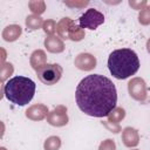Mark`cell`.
<instances>
[{
    "label": "cell",
    "mask_w": 150,
    "mask_h": 150,
    "mask_svg": "<svg viewBox=\"0 0 150 150\" xmlns=\"http://www.w3.org/2000/svg\"><path fill=\"white\" fill-rule=\"evenodd\" d=\"M108 68L115 79L125 80L137 73L139 60L137 54L130 48L116 49L108 57Z\"/></svg>",
    "instance_id": "cell-2"
},
{
    "label": "cell",
    "mask_w": 150,
    "mask_h": 150,
    "mask_svg": "<svg viewBox=\"0 0 150 150\" xmlns=\"http://www.w3.org/2000/svg\"><path fill=\"white\" fill-rule=\"evenodd\" d=\"M98 150H116V144L112 139L108 138L105 141H103L100 146H98Z\"/></svg>",
    "instance_id": "cell-23"
},
{
    "label": "cell",
    "mask_w": 150,
    "mask_h": 150,
    "mask_svg": "<svg viewBox=\"0 0 150 150\" xmlns=\"http://www.w3.org/2000/svg\"><path fill=\"white\" fill-rule=\"evenodd\" d=\"M0 150H6V149H5V148H4V146H2V148H1V149H0Z\"/></svg>",
    "instance_id": "cell-27"
},
{
    "label": "cell",
    "mask_w": 150,
    "mask_h": 150,
    "mask_svg": "<svg viewBox=\"0 0 150 150\" xmlns=\"http://www.w3.org/2000/svg\"><path fill=\"white\" fill-rule=\"evenodd\" d=\"M28 6H29L30 11L36 15L42 14L45 12V9H46V5H45L43 1H30L28 4Z\"/></svg>",
    "instance_id": "cell-19"
},
{
    "label": "cell",
    "mask_w": 150,
    "mask_h": 150,
    "mask_svg": "<svg viewBox=\"0 0 150 150\" xmlns=\"http://www.w3.org/2000/svg\"><path fill=\"white\" fill-rule=\"evenodd\" d=\"M56 22L54 21V20H52V19H48V20H46L45 22H43V26H42V28H43V32L48 35V36H50V35H54V33L56 32Z\"/></svg>",
    "instance_id": "cell-21"
},
{
    "label": "cell",
    "mask_w": 150,
    "mask_h": 150,
    "mask_svg": "<svg viewBox=\"0 0 150 150\" xmlns=\"http://www.w3.org/2000/svg\"><path fill=\"white\" fill-rule=\"evenodd\" d=\"M35 82L32 79L26 76H15L5 83L4 95L9 102L22 107L32 101L35 94Z\"/></svg>",
    "instance_id": "cell-3"
},
{
    "label": "cell",
    "mask_w": 150,
    "mask_h": 150,
    "mask_svg": "<svg viewBox=\"0 0 150 150\" xmlns=\"http://www.w3.org/2000/svg\"><path fill=\"white\" fill-rule=\"evenodd\" d=\"M48 108L45 104H34L26 110V117L32 121H41L48 115Z\"/></svg>",
    "instance_id": "cell-10"
},
{
    "label": "cell",
    "mask_w": 150,
    "mask_h": 150,
    "mask_svg": "<svg viewBox=\"0 0 150 150\" xmlns=\"http://www.w3.org/2000/svg\"><path fill=\"white\" fill-rule=\"evenodd\" d=\"M138 21L141 25H149L150 23V6H145L138 14Z\"/></svg>",
    "instance_id": "cell-20"
},
{
    "label": "cell",
    "mask_w": 150,
    "mask_h": 150,
    "mask_svg": "<svg viewBox=\"0 0 150 150\" xmlns=\"http://www.w3.org/2000/svg\"><path fill=\"white\" fill-rule=\"evenodd\" d=\"M122 141L123 144L128 148H134L139 143V135L135 128L125 127L122 131Z\"/></svg>",
    "instance_id": "cell-9"
},
{
    "label": "cell",
    "mask_w": 150,
    "mask_h": 150,
    "mask_svg": "<svg viewBox=\"0 0 150 150\" xmlns=\"http://www.w3.org/2000/svg\"><path fill=\"white\" fill-rule=\"evenodd\" d=\"M43 20L40 15H36V14H30L26 18V27L27 29H30V30H34V29H39L43 26Z\"/></svg>",
    "instance_id": "cell-15"
},
{
    "label": "cell",
    "mask_w": 150,
    "mask_h": 150,
    "mask_svg": "<svg viewBox=\"0 0 150 150\" xmlns=\"http://www.w3.org/2000/svg\"><path fill=\"white\" fill-rule=\"evenodd\" d=\"M75 100L80 110L86 115L105 117L116 108V87L110 79L100 74H91L77 84Z\"/></svg>",
    "instance_id": "cell-1"
},
{
    "label": "cell",
    "mask_w": 150,
    "mask_h": 150,
    "mask_svg": "<svg viewBox=\"0 0 150 150\" xmlns=\"http://www.w3.org/2000/svg\"><path fill=\"white\" fill-rule=\"evenodd\" d=\"M47 122L53 127H63L68 123L67 108L64 105H57L47 115Z\"/></svg>",
    "instance_id": "cell-7"
},
{
    "label": "cell",
    "mask_w": 150,
    "mask_h": 150,
    "mask_svg": "<svg viewBox=\"0 0 150 150\" xmlns=\"http://www.w3.org/2000/svg\"><path fill=\"white\" fill-rule=\"evenodd\" d=\"M21 33H22V29L19 25H9L2 30V38L5 41L13 42L19 39Z\"/></svg>",
    "instance_id": "cell-12"
},
{
    "label": "cell",
    "mask_w": 150,
    "mask_h": 150,
    "mask_svg": "<svg viewBox=\"0 0 150 150\" xmlns=\"http://www.w3.org/2000/svg\"><path fill=\"white\" fill-rule=\"evenodd\" d=\"M47 64V56L46 53L42 49H36L30 55V66L38 70L39 68H41L42 66Z\"/></svg>",
    "instance_id": "cell-13"
},
{
    "label": "cell",
    "mask_w": 150,
    "mask_h": 150,
    "mask_svg": "<svg viewBox=\"0 0 150 150\" xmlns=\"http://www.w3.org/2000/svg\"><path fill=\"white\" fill-rule=\"evenodd\" d=\"M71 21H73V20H71L70 18H63V19H61V21L57 23V26H56V32H57L60 39H68V29H69V26H70Z\"/></svg>",
    "instance_id": "cell-16"
},
{
    "label": "cell",
    "mask_w": 150,
    "mask_h": 150,
    "mask_svg": "<svg viewBox=\"0 0 150 150\" xmlns=\"http://www.w3.org/2000/svg\"><path fill=\"white\" fill-rule=\"evenodd\" d=\"M146 50H148V53L150 54V39L146 41Z\"/></svg>",
    "instance_id": "cell-26"
},
{
    "label": "cell",
    "mask_w": 150,
    "mask_h": 150,
    "mask_svg": "<svg viewBox=\"0 0 150 150\" xmlns=\"http://www.w3.org/2000/svg\"><path fill=\"white\" fill-rule=\"evenodd\" d=\"M74 64L80 70L89 71L96 67V57L89 53H81L75 57Z\"/></svg>",
    "instance_id": "cell-8"
},
{
    "label": "cell",
    "mask_w": 150,
    "mask_h": 150,
    "mask_svg": "<svg viewBox=\"0 0 150 150\" xmlns=\"http://www.w3.org/2000/svg\"><path fill=\"white\" fill-rule=\"evenodd\" d=\"M66 5H68V6H79V7H82V6H86V5H88V2L87 1H84V2H75V4H71V2H64Z\"/></svg>",
    "instance_id": "cell-25"
},
{
    "label": "cell",
    "mask_w": 150,
    "mask_h": 150,
    "mask_svg": "<svg viewBox=\"0 0 150 150\" xmlns=\"http://www.w3.org/2000/svg\"><path fill=\"white\" fill-rule=\"evenodd\" d=\"M129 6L132 7L134 9H143L146 6V1H135V0H129Z\"/></svg>",
    "instance_id": "cell-24"
},
{
    "label": "cell",
    "mask_w": 150,
    "mask_h": 150,
    "mask_svg": "<svg viewBox=\"0 0 150 150\" xmlns=\"http://www.w3.org/2000/svg\"><path fill=\"white\" fill-rule=\"evenodd\" d=\"M62 67L57 63H47L36 70V76L46 86L56 84L62 76Z\"/></svg>",
    "instance_id": "cell-4"
},
{
    "label": "cell",
    "mask_w": 150,
    "mask_h": 150,
    "mask_svg": "<svg viewBox=\"0 0 150 150\" xmlns=\"http://www.w3.org/2000/svg\"><path fill=\"white\" fill-rule=\"evenodd\" d=\"M13 66H12V63H4L2 66H1V71H0V74H1V81L4 82L8 76H11L12 74H13Z\"/></svg>",
    "instance_id": "cell-22"
},
{
    "label": "cell",
    "mask_w": 150,
    "mask_h": 150,
    "mask_svg": "<svg viewBox=\"0 0 150 150\" xmlns=\"http://www.w3.org/2000/svg\"><path fill=\"white\" fill-rule=\"evenodd\" d=\"M108 117V122L109 123H114V124H118L124 117H125V110L123 108H115L111 110V112L107 116Z\"/></svg>",
    "instance_id": "cell-17"
},
{
    "label": "cell",
    "mask_w": 150,
    "mask_h": 150,
    "mask_svg": "<svg viewBox=\"0 0 150 150\" xmlns=\"http://www.w3.org/2000/svg\"><path fill=\"white\" fill-rule=\"evenodd\" d=\"M134 150H137V149H134Z\"/></svg>",
    "instance_id": "cell-28"
},
{
    "label": "cell",
    "mask_w": 150,
    "mask_h": 150,
    "mask_svg": "<svg viewBox=\"0 0 150 150\" xmlns=\"http://www.w3.org/2000/svg\"><path fill=\"white\" fill-rule=\"evenodd\" d=\"M60 146H61V139L59 136H50L43 143L45 150H59Z\"/></svg>",
    "instance_id": "cell-18"
},
{
    "label": "cell",
    "mask_w": 150,
    "mask_h": 150,
    "mask_svg": "<svg viewBox=\"0 0 150 150\" xmlns=\"http://www.w3.org/2000/svg\"><path fill=\"white\" fill-rule=\"evenodd\" d=\"M84 38V30L75 23V21H71L69 29H68V39L73 40V41H80Z\"/></svg>",
    "instance_id": "cell-14"
},
{
    "label": "cell",
    "mask_w": 150,
    "mask_h": 150,
    "mask_svg": "<svg viewBox=\"0 0 150 150\" xmlns=\"http://www.w3.org/2000/svg\"><path fill=\"white\" fill-rule=\"evenodd\" d=\"M128 91L134 100L138 102H144L146 98V84L144 80L141 77L131 79L128 83Z\"/></svg>",
    "instance_id": "cell-6"
},
{
    "label": "cell",
    "mask_w": 150,
    "mask_h": 150,
    "mask_svg": "<svg viewBox=\"0 0 150 150\" xmlns=\"http://www.w3.org/2000/svg\"><path fill=\"white\" fill-rule=\"evenodd\" d=\"M45 47L47 48L48 52L50 53H62L64 50V43L63 41L56 36V35H50L45 39Z\"/></svg>",
    "instance_id": "cell-11"
},
{
    "label": "cell",
    "mask_w": 150,
    "mask_h": 150,
    "mask_svg": "<svg viewBox=\"0 0 150 150\" xmlns=\"http://www.w3.org/2000/svg\"><path fill=\"white\" fill-rule=\"evenodd\" d=\"M103 22H104V15L95 8H88L79 19V26L82 29L88 28L94 30Z\"/></svg>",
    "instance_id": "cell-5"
}]
</instances>
